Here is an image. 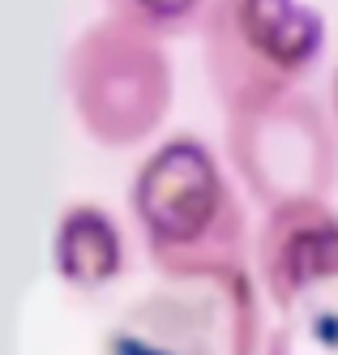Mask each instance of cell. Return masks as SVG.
I'll list each match as a JSON object with an SVG mask.
<instances>
[{
    "label": "cell",
    "instance_id": "cell-8",
    "mask_svg": "<svg viewBox=\"0 0 338 355\" xmlns=\"http://www.w3.org/2000/svg\"><path fill=\"white\" fill-rule=\"evenodd\" d=\"M334 112H338V73H334Z\"/></svg>",
    "mask_w": 338,
    "mask_h": 355
},
{
    "label": "cell",
    "instance_id": "cell-4",
    "mask_svg": "<svg viewBox=\"0 0 338 355\" xmlns=\"http://www.w3.org/2000/svg\"><path fill=\"white\" fill-rule=\"evenodd\" d=\"M227 150L266 210L287 201H321L338 167L330 124L300 90L257 112L227 116Z\"/></svg>",
    "mask_w": 338,
    "mask_h": 355
},
{
    "label": "cell",
    "instance_id": "cell-6",
    "mask_svg": "<svg viewBox=\"0 0 338 355\" xmlns=\"http://www.w3.org/2000/svg\"><path fill=\"white\" fill-rule=\"evenodd\" d=\"M56 274L73 291H103L116 283L124 270V240L116 232L112 214H103L99 206H69L56 227Z\"/></svg>",
    "mask_w": 338,
    "mask_h": 355
},
{
    "label": "cell",
    "instance_id": "cell-2",
    "mask_svg": "<svg viewBox=\"0 0 338 355\" xmlns=\"http://www.w3.org/2000/svg\"><path fill=\"white\" fill-rule=\"evenodd\" d=\"M201 47L219 107L244 116L300 90L326 47V21L304 0H210Z\"/></svg>",
    "mask_w": 338,
    "mask_h": 355
},
{
    "label": "cell",
    "instance_id": "cell-3",
    "mask_svg": "<svg viewBox=\"0 0 338 355\" xmlns=\"http://www.w3.org/2000/svg\"><path fill=\"white\" fill-rule=\"evenodd\" d=\"M69 103L99 146H137L171 107V69L159 35L124 17H103L82 31L65 60Z\"/></svg>",
    "mask_w": 338,
    "mask_h": 355
},
{
    "label": "cell",
    "instance_id": "cell-5",
    "mask_svg": "<svg viewBox=\"0 0 338 355\" xmlns=\"http://www.w3.org/2000/svg\"><path fill=\"white\" fill-rule=\"evenodd\" d=\"M262 270L274 300H296L317 278L338 270V218L321 201H287L274 206L262 236Z\"/></svg>",
    "mask_w": 338,
    "mask_h": 355
},
{
    "label": "cell",
    "instance_id": "cell-1",
    "mask_svg": "<svg viewBox=\"0 0 338 355\" xmlns=\"http://www.w3.org/2000/svg\"><path fill=\"white\" fill-rule=\"evenodd\" d=\"M133 214L159 270L185 283L227 278L240 270V201L197 137H171L142 163L133 175Z\"/></svg>",
    "mask_w": 338,
    "mask_h": 355
},
{
    "label": "cell",
    "instance_id": "cell-7",
    "mask_svg": "<svg viewBox=\"0 0 338 355\" xmlns=\"http://www.w3.org/2000/svg\"><path fill=\"white\" fill-rule=\"evenodd\" d=\"M112 17H124L142 31L154 35H171V31H185L189 21L205 17L210 0H108Z\"/></svg>",
    "mask_w": 338,
    "mask_h": 355
}]
</instances>
